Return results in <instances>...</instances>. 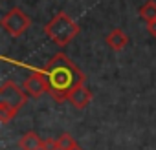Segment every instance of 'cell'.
<instances>
[{
  "label": "cell",
  "instance_id": "8fae6325",
  "mask_svg": "<svg viewBox=\"0 0 156 150\" xmlns=\"http://www.w3.org/2000/svg\"><path fill=\"white\" fill-rule=\"evenodd\" d=\"M17 114H19L17 110H11V108H8V106H2V104H0V121H2L4 124L9 123Z\"/></svg>",
  "mask_w": 156,
  "mask_h": 150
},
{
  "label": "cell",
  "instance_id": "52a82bcc",
  "mask_svg": "<svg viewBox=\"0 0 156 150\" xmlns=\"http://www.w3.org/2000/svg\"><path fill=\"white\" fill-rule=\"evenodd\" d=\"M105 42L108 44V48H112L114 51H121L127 44H129V37L123 29L119 28H114L107 37H105Z\"/></svg>",
  "mask_w": 156,
  "mask_h": 150
},
{
  "label": "cell",
  "instance_id": "8992f818",
  "mask_svg": "<svg viewBox=\"0 0 156 150\" xmlns=\"http://www.w3.org/2000/svg\"><path fill=\"white\" fill-rule=\"evenodd\" d=\"M90 101H92V92L85 86V84H79L72 94H70V97H68V103L73 106V108H77V110H85L88 104H90Z\"/></svg>",
  "mask_w": 156,
  "mask_h": 150
},
{
  "label": "cell",
  "instance_id": "4fadbf2b",
  "mask_svg": "<svg viewBox=\"0 0 156 150\" xmlns=\"http://www.w3.org/2000/svg\"><path fill=\"white\" fill-rule=\"evenodd\" d=\"M70 150H83V148H81L79 145H77V146H73V148H70Z\"/></svg>",
  "mask_w": 156,
  "mask_h": 150
},
{
  "label": "cell",
  "instance_id": "6da1fadb",
  "mask_svg": "<svg viewBox=\"0 0 156 150\" xmlns=\"http://www.w3.org/2000/svg\"><path fill=\"white\" fill-rule=\"evenodd\" d=\"M44 73H46V79H48V94L57 103L68 101L70 94L77 86L85 84V73L64 53L53 55L48 60Z\"/></svg>",
  "mask_w": 156,
  "mask_h": 150
},
{
  "label": "cell",
  "instance_id": "277c9868",
  "mask_svg": "<svg viewBox=\"0 0 156 150\" xmlns=\"http://www.w3.org/2000/svg\"><path fill=\"white\" fill-rule=\"evenodd\" d=\"M26 99H28V94L24 92V88L20 90L11 81H8L0 86V104L2 106H8V108L19 112L22 108V104L26 103Z\"/></svg>",
  "mask_w": 156,
  "mask_h": 150
},
{
  "label": "cell",
  "instance_id": "7c38bea8",
  "mask_svg": "<svg viewBox=\"0 0 156 150\" xmlns=\"http://www.w3.org/2000/svg\"><path fill=\"white\" fill-rule=\"evenodd\" d=\"M147 31H149L152 37H156V20H152V22H147Z\"/></svg>",
  "mask_w": 156,
  "mask_h": 150
},
{
  "label": "cell",
  "instance_id": "5b68a950",
  "mask_svg": "<svg viewBox=\"0 0 156 150\" xmlns=\"http://www.w3.org/2000/svg\"><path fill=\"white\" fill-rule=\"evenodd\" d=\"M22 88H24V92H26L30 97H33V99L42 97V95L48 92L46 73H44V71H33L30 77H26V81L22 83Z\"/></svg>",
  "mask_w": 156,
  "mask_h": 150
},
{
  "label": "cell",
  "instance_id": "ba28073f",
  "mask_svg": "<svg viewBox=\"0 0 156 150\" xmlns=\"http://www.w3.org/2000/svg\"><path fill=\"white\" fill-rule=\"evenodd\" d=\"M17 145L20 150H42V139L35 132H26Z\"/></svg>",
  "mask_w": 156,
  "mask_h": 150
},
{
  "label": "cell",
  "instance_id": "30bf717a",
  "mask_svg": "<svg viewBox=\"0 0 156 150\" xmlns=\"http://www.w3.org/2000/svg\"><path fill=\"white\" fill-rule=\"evenodd\" d=\"M57 143H59V148H61V150H70V148L77 146V141H75V139H73V135H72V134H68V132L61 134V135H59V139H57Z\"/></svg>",
  "mask_w": 156,
  "mask_h": 150
},
{
  "label": "cell",
  "instance_id": "7a4b0ae2",
  "mask_svg": "<svg viewBox=\"0 0 156 150\" xmlns=\"http://www.w3.org/2000/svg\"><path fill=\"white\" fill-rule=\"evenodd\" d=\"M44 33L53 44H57L59 48H64L79 35V24L73 19H70L64 11H59L44 26Z\"/></svg>",
  "mask_w": 156,
  "mask_h": 150
},
{
  "label": "cell",
  "instance_id": "9c48e42d",
  "mask_svg": "<svg viewBox=\"0 0 156 150\" xmlns=\"http://www.w3.org/2000/svg\"><path fill=\"white\" fill-rule=\"evenodd\" d=\"M140 19L143 20V22H152V20H156V2L154 0H147V2L140 8Z\"/></svg>",
  "mask_w": 156,
  "mask_h": 150
},
{
  "label": "cell",
  "instance_id": "3957f363",
  "mask_svg": "<svg viewBox=\"0 0 156 150\" xmlns=\"http://www.w3.org/2000/svg\"><path fill=\"white\" fill-rule=\"evenodd\" d=\"M30 26H31V19L20 8H11L2 17V28L15 39H19Z\"/></svg>",
  "mask_w": 156,
  "mask_h": 150
}]
</instances>
